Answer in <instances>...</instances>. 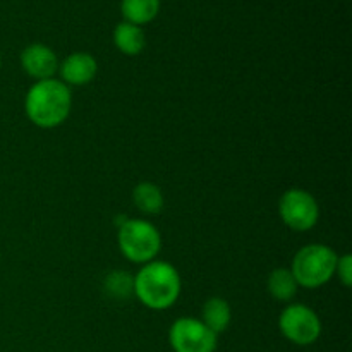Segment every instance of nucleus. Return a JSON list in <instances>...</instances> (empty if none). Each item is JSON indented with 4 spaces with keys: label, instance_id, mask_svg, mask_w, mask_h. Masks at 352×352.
Listing matches in <instances>:
<instances>
[{
    "label": "nucleus",
    "instance_id": "nucleus-4",
    "mask_svg": "<svg viewBox=\"0 0 352 352\" xmlns=\"http://www.w3.org/2000/svg\"><path fill=\"white\" fill-rule=\"evenodd\" d=\"M120 253L136 265L157 260L162 250V236L157 227L148 220L127 219L120 223L117 232Z\"/></svg>",
    "mask_w": 352,
    "mask_h": 352
},
{
    "label": "nucleus",
    "instance_id": "nucleus-3",
    "mask_svg": "<svg viewBox=\"0 0 352 352\" xmlns=\"http://www.w3.org/2000/svg\"><path fill=\"white\" fill-rule=\"evenodd\" d=\"M336 251L325 244L302 246L292 258L291 272L299 287L318 289L332 280L337 267Z\"/></svg>",
    "mask_w": 352,
    "mask_h": 352
},
{
    "label": "nucleus",
    "instance_id": "nucleus-16",
    "mask_svg": "<svg viewBox=\"0 0 352 352\" xmlns=\"http://www.w3.org/2000/svg\"><path fill=\"white\" fill-rule=\"evenodd\" d=\"M336 275H339V280L342 282L344 287H351L352 285V256L351 254H344L337 260Z\"/></svg>",
    "mask_w": 352,
    "mask_h": 352
},
{
    "label": "nucleus",
    "instance_id": "nucleus-5",
    "mask_svg": "<svg viewBox=\"0 0 352 352\" xmlns=\"http://www.w3.org/2000/svg\"><path fill=\"white\" fill-rule=\"evenodd\" d=\"M278 330L296 346H311L322 336V322L315 309L296 302L282 309L278 316Z\"/></svg>",
    "mask_w": 352,
    "mask_h": 352
},
{
    "label": "nucleus",
    "instance_id": "nucleus-14",
    "mask_svg": "<svg viewBox=\"0 0 352 352\" xmlns=\"http://www.w3.org/2000/svg\"><path fill=\"white\" fill-rule=\"evenodd\" d=\"M133 201L136 208L146 215H157L164 208L162 189L153 182H140L133 191Z\"/></svg>",
    "mask_w": 352,
    "mask_h": 352
},
{
    "label": "nucleus",
    "instance_id": "nucleus-8",
    "mask_svg": "<svg viewBox=\"0 0 352 352\" xmlns=\"http://www.w3.org/2000/svg\"><path fill=\"white\" fill-rule=\"evenodd\" d=\"M21 65L28 76L36 81H43L54 78L58 71V58L47 45L31 43L21 52Z\"/></svg>",
    "mask_w": 352,
    "mask_h": 352
},
{
    "label": "nucleus",
    "instance_id": "nucleus-7",
    "mask_svg": "<svg viewBox=\"0 0 352 352\" xmlns=\"http://www.w3.org/2000/svg\"><path fill=\"white\" fill-rule=\"evenodd\" d=\"M168 344L174 352H215L217 336L199 318L184 316L170 325Z\"/></svg>",
    "mask_w": 352,
    "mask_h": 352
},
{
    "label": "nucleus",
    "instance_id": "nucleus-12",
    "mask_svg": "<svg viewBox=\"0 0 352 352\" xmlns=\"http://www.w3.org/2000/svg\"><path fill=\"white\" fill-rule=\"evenodd\" d=\"M162 0H122L120 2V12L124 21L136 26L151 23L160 12Z\"/></svg>",
    "mask_w": 352,
    "mask_h": 352
},
{
    "label": "nucleus",
    "instance_id": "nucleus-6",
    "mask_svg": "<svg viewBox=\"0 0 352 352\" xmlns=\"http://www.w3.org/2000/svg\"><path fill=\"white\" fill-rule=\"evenodd\" d=\"M278 215L291 230L306 232L318 223L320 206L311 192L292 188L280 196Z\"/></svg>",
    "mask_w": 352,
    "mask_h": 352
},
{
    "label": "nucleus",
    "instance_id": "nucleus-2",
    "mask_svg": "<svg viewBox=\"0 0 352 352\" xmlns=\"http://www.w3.org/2000/svg\"><path fill=\"white\" fill-rule=\"evenodd\" d=\"M181 275L174 265L153 260L134 275V296L146 308L162 311L175 305L181 296Z\"/></svg>",
    "mask_w": 352,
    "mask_h": 352
},
{
    "label": "nucleus",
    "instance_id": "nucleus-9",
    "mask_svg": "<svg viewBox=\"0 0 352 352\" xmlns=\"http://www.w3.org/2000/svg\"><path fill=\"white\" fill-rule=\"evenodd\" d=\"M60 81L67 86H86L95 79L98 72L96 58L88 52H74L58 64Z\"/></svg>",
    "mask_w": 352,
    "mask_h": 352
},
{
    "label": "nucleus",
    "instance_id": "nucleus-1",
    "mask_svg": "<svg viewBox=\"0 0 352 352\" xmlns=\"http://www.w3.org/2000/svg\"><path fill=\"white\" fill-rule=\"evenodd\" d=\"M71 88L55 78L36 81L24 98L28 119L41 129H54L64 124L71 113Z\"/></svg>",
    "mask_w": 352,
    "mask_h": 352
},
{
    "label": "nucleus",
    "instance_id": "nucleus-15",
    "mask_svg": "<svg viewBox=\"0 0 352 352\" xmlns=\"http://www.w3.org/2000/svg\"><path fill=\"white\" fill-rule=\"evenodd\" d=\"M105 292L116 301H126L134 296V277L129 272L112 270L103 280Z\"/></svg>",
    "mask_w": 352,
    "mask_h": 352
},
{
    "label": "nucleus",
    "instance_id": "nucleus-10",
    "mask_svg": "<svg viewBox=\"0 0 352 352\" xmlns=\"http://www.w3.org/2000/svg\"><path fill=\"white\" fill-rule=\"evenodd\" d=\"M112 38L117 50L122 52L124 55H129V57L140 55L146 47V36H144V31L141 30V26L131 24L127 21L117 24Z\"/></svg>",
    "mask_w": 352,
    "mask_h": 352
},
{
    "label": "nucleus",
    "instance_id": "nucleus-17",
    "mask_svg": "<svg viewBox=\"0 0 352 352\" xmlns=\"http://www.w3.org/2000/svg\"><path fill=\"white\" fill-rule=\"evenodd\" d=\"M0 69H2V55H0Z\"/></svg>",
    "mask_w": 352,
    "mask_h": 352
},
{
    "label": "nucleus",
    "instance_id": "nucleus-13",
    "mask_svg": "<svg viewBox=\"0 0 352 352\" xmlns=\"http://www.w3.org/2000/svg\"><path fill=\"white\" fill-rule=\"evenodd\" d=\"M268 294L278 302H291L298 294V282L291 268H275L267 280Z\"/></svg>",
    "mask_w": 352,
    "mask_h": 352
},
{
    "label": "nucleus",
    "instance_id": "nucleus-11",
    "mask_svg": "<svg viewBox=\"0 0 352 352\" xmlns=\"http://www.w3.org/2000/svg\"><path fill=\"white\" fill-rule=\"evenodd\" d=\"M230 320H232V311H230V306L226 299L210 298L208 301L203 305L201 322L205 323L215 336L226 332L227 327L230 325Z\"/></svg>",
    "mask_w": 352,
    "mask_h": 352
}]
</instances>
